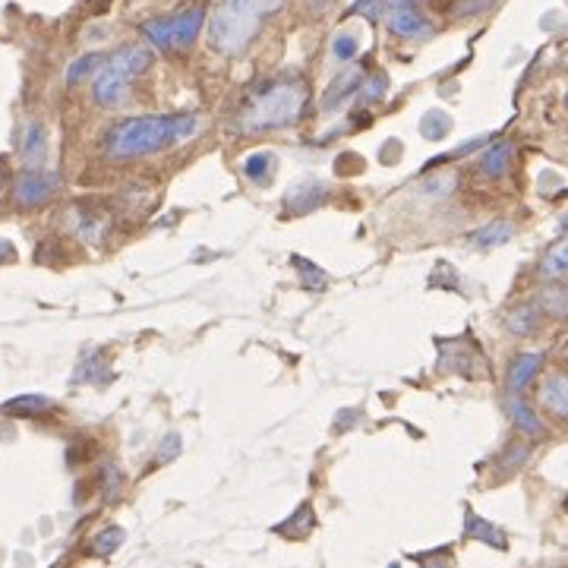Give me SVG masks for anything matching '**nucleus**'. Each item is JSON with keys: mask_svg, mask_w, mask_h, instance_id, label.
Returning <instances> with one entry per match:
<instances>
[{"mask_svg": "<svg viewBox=\"0 0 568 568\" xmlns=\"http://www.w3.org/2000/svg\"><path fill=\"white\" fill-rule=\"evenodd\" d=\"M196 117L193 114H168V117H133L111 129L108 155L114 158H139L162 152L174 142L193 136Z\"/></svg>", "mask_w": 568, "mask_h": 568, "instance_id": "1", "label": "nucleus"}, {"mask_svg": "<svg viewBox=\"0 0 568 568\" xmlns=\"http://www.w3.org/2000/svg\"><path fill=\"white\" fill-rule=\"evenodd\" d=\"M284 0H221L209 20L212 45L225 54H240L259 35L262 20L281 10Z\"/></svg>", "mask_w": 568, "mask_h": 568, "instance_id": "2", "label": "nucleus"}, {"mask_svg": "<svg viewBox=\"0 0 568 568\" xmlns=\"http://www.w3.org/2000/svg\"><path fill=\"white\" fill-rule=\"evenodd\" d=\"M304 83H271L244 111V129H278L304 114Z\"/></svg>", "mask_w": 568, "mask_h": 568, "instance_id": "3", "label": "nucleus"}, {"mask_svg": "<svg viewBox=\"0 0 568 568\" xmlns=\"http://www.w3.org/2000/svg\"><path fill=\"white\" fill-rule=\"evenodd\" d=\"M129 83H133V79L123 76L120 70L102 64L98 67V79H95V89H92V98H95V104H102V108H117V104L127 98Z\"/></svg>", "mask_w": 568, "mask_h": 568, "instance_id": "4", "label": "nucleus"}, {"mask_svg": "<svg viewBox=\"0 0 568 568\" xmlns=\"http://www.w3.org/2000/svg\"><path fill=\"white\" fill-rule=\"evenodd\" d=\"M388 29H392L398 39H430V35H433V22L420 13L417 4H411V7H392Z\"/></svg>", "mask_w": 568, "mask_h": 568, "instance_id": "5", "label": "nucleus"}, {"mask_svg": "<svg viewBox=\"0 0 568 568\" xmlns=\"http://www.w3.org/2000/svg\"><path fill=\"white\" fill-rule=\"evenodd\" d=\"M104 64L120 70L123 76L136 79L139 73H146L152 67V54H149V48H142V45H127V48H120V51L111 54V58H104Z\"/></svg>", "mask_w": 568, "mask_h": 568, "instance_id": "6", "label": "nucleus"}, {"mask_svg": "<svg viewBox=\"0 0 568 568\" xmlns=\"http://www.w3.org/2000/svg\"><path fill=\"white\" fill-rule=\"evenodd\" d=\"M202 20H206V10L202 7H187V10H181L177 16H171L168 20L171 41H174V45H190V41L200 35Z\"/></svg>", "mask_w": 568, "mask_h": 568, "instance_id": "7", "label": "nucleus"}, {"mask_svg": "<svg viewBox=\"0 0 568 568\" xmlns=\"http://www.w3.org/2000/svg\"><path fill=\"white\" fill-rule=\"evenodd\" d=\"M54 190V181L45 174H26L20 177V183H16V200H20V206H39V202H45L48 196H51Z\"/></svg>", "mask_w": 568, "mask_h": 568, "instance_id": "8", "label": "nucleus"}, {"mask_svg": "<svg viewBox=\"0 0 568 568\" xmlns=\"http://www.w3.org/2000/svg\"><path fill=\"white\" fill-rule=\"evenodd\" d=\"M543 357L540 354H518L515 363H511V373H509V388L511 392H524L528 388V382L537 376V369H540Z\"/></svg>", "mask_w": 568, "mask_h": 568, "instance_id": "9", "label": "nucleus"}, {"mask_svg": "<svg viewBox=\"0 0 568 568\" xmlns=\"http://www.w3.org/2000/svg\"><path fill=\"white\" fill-rule=\"evenodd\" d=\"M325 202V187L323 183H306V187H297L291 196H288V209L297 215H306L313 212L316 206H323Z\"/></svg>", "mask_w": 568, "mask_h": 568, "instance_id": "10", "label": "nucleus"}, {"mask_svg": "<svg viewBox=\"0 0 568 568\" xmlns=\"http://www.w3.org/2000/svg\"><path fill=\"white\" fill-rule=\"evenodd\" d=\"M465 534L471 537V540H484L490 543V546L496 549H505L509 543H505V534L499 528H493V524H486L480 515H474V511H467V521H465Z\"/></svg>", "mask_w": 568, "mask_h": 568, "instance_id": "11", "label": "nucleus"}, {"mask_svg": "<svg viewBox=\"0 0 568 568\" xmlns=\"http://www.w3.org/2000/svg\"><path fill=\"white\" fill-rule=\"evenodd\" d=\"M511 155H515V146H511V142H499V146H493V149L486 152L484 158H480V164H484V174L486 177H502L505 171H509V164H511Z\"/></svg>", "mask_w": 568, "mask_h": 568, "instance_id": "12", "label": "nucleus"}, {"mask_svg": "<svg viewBox=\"0 0 568 568\" xmlns=\"http://www.w3.org/2000/svg\"><path fill=\"white\" fill-rule=\"evenodd\" d=\"M511 237H515V225H511V221H493V225H486L484 231L474 234V246L490 250V246L509 244Z\"/></svg>", "mask_w": 568, "mask_h": 568, "instance_id": "13", "label": "nucleus"}, {"mask_svg": "<svg viewBox=\"0 0 568 568\" xmlns=\"http://www.w3.org/2000/svg\"><path fill=\"white\" fill-rule=\"evenodd\" d=\"M360 83H363V70H357V67H354V70L344 73L342 79H335V85H332L329 95H325V102H323L325 111H332L338 102H344L348 95H354V92L360 89Z\"/></svg>", "mask_w": 568, "mask_h": 568, "instance_id": "14", "label": "nucleus"}, {"mask_svg": "<svg viewBox=\"0 0 568 568\" xmlns=\"http://www.w3.org/2000/svg\"><path fill=\"white\" fill-rule=\"evenodd\" d=\"M509 411H511V420H515L518 430H524V433H530V436H540V433H543L540 417H537V413L530 411V407L524 404L521 398H518V392L509 398Z\"/></svg>", "mask_w": 568, "mask_h": 568, "instance_id": "15", "label": "nucleus"}, {"mask_svg": "<svg viewBox=\"0 0 568 568\" xmlns=\"http://www.w3.org/2000/svg\"><path fill=\"white\" fill-rule=\"evenodd\" d=\"M543 404L553 407L555 417H565L568 413V392H565V376H553L543 388Z\"/></svg>", "mask_w": 568, "mask_h": 568, "instance_id": "16", "label": "nucleus"}, {"mask_svg": "<svg viewBox=\"0 0 568 568\" xmlns=\"http://www.w3.org/2000/svg\"><path fill=\"white\" fill-rule=\"evenodd\" d=\"M271 171H275V155L271 152H253L244 162V174L256 183H265V177H271Z\"/></svg>", "mask_w": 568, "mask_h": 568, "instance_id": "17", "label": "nucleus"}, {"mask_svg": "<svg viewBox=\"0 0 568 568\" xmlns=\"http://www.w3.org/2000/svg\"><path fill=\"white\" fill-rule=\"evenodd\" d=\"M313 524H316V518H313V509H310V505H300L297 515H294L291 521L278 524V534H284V537H306L313 530Z\"/></svg>", "mask_w": 568, "mask_h": 568, "instance_id": "18", "label": "nucleus"}, {"mask_svg": "<svg viewBox=\"0 0 568 568\" xmlns=\"http://www.w3.org/2000/svg\"><path fill=\"white\" fill-rule=\"evenodd\" d=\"M22 155H26L29 164H39L45 158V129L39 123H32L26 133V142H22Z\"/></svg>", "mask_w": 568, "mask_h": 568, "instance_id": "19", "label": "nucleus"}, {"mask_svg": "<svg viewBox=\"0 0 568 568\" xmlns=\"http://www.w3.org/2000/svg\"><path fill=\"white\" fill-rule=\"evenodd\" d=\"M448 129H452V117L439 114V111H430V114L420 120V133H423L426 139H442Z\"/></svg>", "mask_w": 568, "mask_h": 568, "instance_id": "20", "label": "nucleus"}, {"mask_svg": "<svg viewBox=\"0 0 568 568\" xmlns=\"http://www.w3.org/2000/svg\"><path fill=\"white\" fill-rule=\"evenodd\" d=\"M48 404H51V401H48L45 395H20V398L7 401V411L22 413V417H35V413L45 411Z\"/></svg>", "mask_w": 568, "mask_h": 568, "instance_id": "21", "label": "nucleus"}, {"mask_svg": "<svg viewBox=\"0 0 568 568\" xmlns=\"http://www.w3.org/2000/svg\"><path fill=\"white\" fill-rule=\"evenodd\" d=\"M104 64V58L102 54H85V58H79L76 64L67 70V83L70 85H76V83H83L85 76H92V73H98V67Z\"/></svg>", "mask_w": 568, "mask_h": 568, "instance_id": "22", "label": "nucleus"}, {"mask_svg": "<svg viewBox=\"0 0 568 568\" xmlns=\"http://www.w3.org/2000/svg\"><path fill=\"white\" fill-rule=\"evenodd\" d=\"M537 325H540V316H537L534 306H521L509 316V329L518 332V335H534Z\"/></svg>", "mask_w": 568, "mask_h": 568, "instance_id": "23", "label": "nucleus"}, {"mask_svg": "<svg viewBox=\"0 0 568 568\" xmlns=\"http://www.w3.org/2000/svg\"><path fill=\"white\" fill-rule=\"evenodd\" d=\"M142 32H146V39H149L152 45L162 48V51H168V48H174V41H171L168 20H149V22H146V26H142Z\"/></svg>", "mask_w": 568, "mask_h": 568, "instance_id": "24", "label": "nucleus"}, {"mask_svg": "<svg viewBox=\"0 0 568 568\" xmlns=\"http://www.w3.org/2000/svg\"><path fill=\"white\" fill-rule=\"evenodd\" d=\"M565 265H568V246L555 244L553 250H549V256L543 259V271H546L549 278H559L562 271H565Z\"/></svg>", "mask_w": 568, "mask_h": 568, "instance_id": "25", "label": "nucleus"}, {"mask_svg": "<svg viewBox=\"0 0 568 568\" xmlns=\"http://www.w3.org/2000/svg\"><path fill=\"white\" fill-rule=\"evenodd\" d=\"M127 540V534H123L120 528H108V530H102V534L95 537V553L98 555H108V553H114L120 543Z\"/></svg>", "mask_w": 568, "mask_h": 568, "instance_id": "26", "label": "nucleus"}, {"mask_svg": "<svg viewBox=\"0 0 568 568\" xmlns=\"http://www.w3.org/2000/svg\"><path fill=\"white\" fill-rule=\"evenodd\" d=\"M540 304L546 313H553L555 319L565 316V291L562 288H546V291L540 294Z\"/></svg>", "mask_w": 568, "mask_h": 568, "instance_id": "27", "label": "nucleus"}, {"mask_svg": "<svg viewBox=\"0 0 568 568\" xmlns=\"http://www.w3.org/2000/svg\"><path fill=\"white\" fill-rule=\"evenodd\" d=\"M294 262H297L300 275H304V288H310V291H323V288H325V281H329V278H325V275H323V271H319V269H313V265L306 262V259L294 256Z\"/></svg>", "mask_w": 568, "mask_h": 568, "instance_id": "28", "label": "nucleus"}, {"mask_svg": "<svg viewBox=\"0 0 568 568\" xmlns=\"http://www.w3.org/2000/svg\"><path fill=\"white\" fill-rule=\"evenodd\" d=\"M351 13L367 16V20H379L386 13V0H357L354 7H351Z\"/></svg>", "mask_w": 568, "mask_h": 568, "instance_id": "29", "label": "nucleus"}, {"mask_svg": "<svg viewBox=\"0 0 568 568\" xmlns=\"http://www.w3.org/2000/svg\"><path fill=\"white\" fill-rule=\"evenodd\" d=\"M360 98L367 104H373V102H379L382 98V92H386V76H382V73H376L373 79H369V83H360Z\"/></svg>", "mask_w": 568, "mask_h": 568, "instance_id": "30", "label": "nucleus"}, {"mask_svg": "<svg viewBox=\"0 0 568 568\" xmlns=\"http://www.w3.org/2000/svg\"><path fill=\"white\" fill-rule=\"evenodd\" d=\"M335 58H342V60H354V54H357V41L351 39V35H338L335 39Z\"/></svg>", "mask_w": 568, "mask_h": 568, "instance_id": "31", "label": "nucleus"}, {"mask_svg": "<svg viewBox=\"0 0 568 568\" xmlns=\"http://www.w3.org/2000/svg\"><path fill=\"white\" fill-rule=\"evenodd\" d=\"M168 446H162V452H158V461H171L177 452H181V436H168Z\"/></svg>", "mask_w": 568, "mask_h": 568, "instance_id": "32", "label": "nucleus"}, {"mask_svg": "<svg viewBox=\"0 0 568 568\" xmlns=\"http://www.w3.org/2000/svg\"><path fill=\"white\" fill-rule=\"evenodd\" d=\"M117 490H120V480H117L114 467H108L104 471V496H117Z\"/></svg>", "mask_w": 568, "mask_h": 568, "instance_id": "33", "label": "nucleus"}, {"mask_svg": "<svg viewBox=\"0 0 568 568\" xmlns=\"http://www.w3.org/2000/svg\"><path fill=\"white\" fill-rule=\"evenodd\" d=\"M10 259H16V250H13V244H10V240H4V237H0V265H4V262H10Z\"/></svg>", "mask_w": 568, "mask_h": 568, "instance_id": "34", "label": "nucleus"}, {"mask_svg": "<svg viewBox=\"0 0 568 568\" xmlns=\"http://www.w3.org/2000/svg\"><path fill=\"white\" fill-rule=\"evenodd\" d=\"M0 183H4V171H0Z\"/></svg>", "mask_w": 568, "mask_h": 568, "instance_id": "35", "label": "nucleus"}]
</instances>
